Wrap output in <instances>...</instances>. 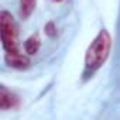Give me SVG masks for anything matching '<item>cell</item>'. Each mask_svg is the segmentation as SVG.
Returning <instances> with one entry per match:
<instances>
[{
  "mask_svg": "<svg viewBox=\"0 0 120 120\" xmlns=\"http://www.w3.org/2000/svg\"><path fill=\"white\" fill-rule=\"evenodd\" d=\"M4 61L9 67L14 69H26L30 67V59L26 54L20 52L17 48L11 51H6L4 54Z\"/></svg>",
  "mask_w": 120,
  "mask_h": 120,
  "instance_id": "obj_3",
  "label": "cell"
},
{
  "mask_svg": "<svg viewBox=\"0 0 120 120\" xmlns=\"http://www.w3.org/2000/svg\"><path fill=\"white\" fill-rule=\"evenodd\" d=\"M19 106V98L16 93L10 92L4 85H0V109L9 110Z\"/></svg>",
  "mask_w": 120,
  "mask_h": 120,
  "instance_id": "obj_4",
  "label": "cell"
},
{
  "mask_svg": "<svg viewBox=\"0 0 120 120\" xmlns=\"http://www.w3.org/2000/svg\"><path fill=\"white\" fill-rule=\"evenodd\" d=\"M0 33H2V47L6 51H11L17 48V24L13 19V16L3 10L0 13Z\"/></svg>",
  "mask_w": 120,
  "mask_h": 120,
  "instance_id": "obj_2",
  "label": "cell"
},
{
  "mask_svg": "<svg viewBox=\"0 0 120 120\" xmlns=\"http://www.w3.org/2000/svg\"><path fill=\"white\" fill-rule=\"evenodd\" d=\"M112 48V37L107 30H100L85 54V74L92 75L103 67Z\"/></svg>",
  "mask_w": 120,
  "mask_h": 120,
  "instance_id": "obj_1",
  "label": "cell"
},
{
  "mask_svg": "<svg viewBox=\"0 0 120 120\" xmlns=\"http://www.w3.org/2000/svg\"><path fill=\"white\" fill-rule=\"evenodd\" d=\"M40 47H41V40H40V37H38L37 34L30 35V37L26 40V42H24V49H26L27 55H34V54H37L38 49H40Z\"/></svg>",
  "mask_w": 120,
  "mask_h": 120,
  "instance_id": "obj_5",
  "label": "cell"
},
{
  "mask_svg": "<svg viewBox=\"0 0 120 120\" xmlns=\"http://www.w3.org/2000/svg\"><path fill=\"white\" fill-rule=\"evenodd\" d=\"M44 31H45V34H47L48 37H55V35H56V27H55V24H54L52 21H48V23L45 24Z\"/></svg>",
  "mask_w": 120,
  "mask_h": 120,
  "instance_id": "obj_7",
  "label": "cell"
},
{
  "mask_svg": "<svg viewBox=\"0 0 120 120\" xmlns=\"http://www.w3.org/2000/svg\"><path fill=\"white\" fill-rule=\"evenodd\" d=\"M54 2H62V0H54Z\"/></svg>",
  "mask_w": 120,
  "mask_h": 120,
  "instance_id": "obj_8",
  "label": "cell"
},
{
  "mask_svg": "<svg viewBox=\"0 0 120 120\" xmlns=\"http://www.w3.org/2000/svg\"><path fill=\"white\" fill-rule=\"evenodd\" d=\"M35 4H37V0H20V17L23 20L28 19L34 11Z\"/></svg>",
  "mask_w": 120,
  "mask_h": 120,
  "instance_id": "obj_6",
  "label": "cell"
}]
</instances>
